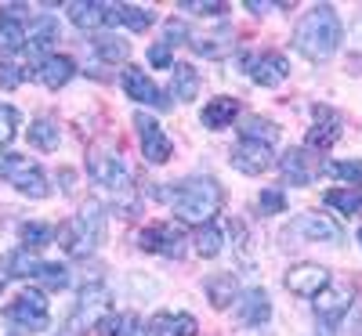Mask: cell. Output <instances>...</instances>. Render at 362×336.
<instances>
[{"instance_id": "1", "label": "cell", "mask_w": 362, "mask_h": 336, "mask_svg": "<svg viewBox=\"0 0 362 336\" xmlns=\"http://www.w3.org/2000/svg\"><path fill=\"white\" fill-rule=\"evenodd\" d=\"M156 196L170 203V210L181 221L199 224V228L214 221V213L221 210V185L214 177H185L174 188H156Z\"/></svg>"}, {"instance_id": "2", "label": "cell", "mask_w": 362, "mask_h": 336, "mask_svg": "<svg viewBox=\"0 0 362 336\" xmlns=\"http://www.w3.org/2000/svg\"><path fill=\"white\" fill-rule=\"evenodd\" d=\"M87 174L98 181L102 188L116 196V206L124 213H134V188H131V170L119 156V145L112 138H98L87 148Z\"/></svg>"}, {"instance_id": "3", "label": "cell", "mask_w": 362, "mask_h": 336, "mask_svg": "<svg viewBox=\"0 0 362 336\" xmlns=\"http://www.w3.org/2000/svg\"><path fill=\"white\" fill-rule=\"evenodd\" d=\"M341 40H344V29H341L337 11L329 4L312 8L293 29V47L305 54L308 62H322V58H329L341 47Z\"/></svg>"}, {"instance_id": "4", "label": "cell", "mask_w": 362, "mask_h": 336, "mask_svg": "<svg viewBox=\"0 0 362 336\" xmlns=\"http://www.w3.org/2000/svg\"><path fill=\"white\" fill-rule=\"evenodd\" d=\"M58 242L69 257H90L105 242V210L102 203H87L80 213L58 228Z\"/></svg>"}, {"instance_id": "5", "label": "cell", "mask_w": 362, "mask_h": 336, "mask_svg": "<svg viewBox=\"0 0 362 336\" xmlns=\"http://www.w3.org/2000/svg\"><path fill=\"white\" fill-rule=\"evenodd\" d=\"M109 289L102 282H90L83 286L80 300H76V308L69 311V318L62 322V329H58L54 336H87L95 325H102V318L109 315Z\"/></svg>"}, {"instance_id": "6", "label": "cell", "mask_w": 362, "mask_h": 336, "mask_svg": "<svg viewBox=\"0 0 362 336\" xmlns=\"http://www.w3.org/2000/svg\"><path fill=\"white\" fill-rule=\"evenodd\" d=\"M4 318L15 329H22V332H40L51 322V304H47V296L40 289H25L18 300H11L4 308Z\"/></svg>"}, {"instance_id": "7", "label": "cell", "mask_w": 362, "mask_h": 336, "mask_svg": "<svg viewBox=\"0 0 362 336\" xmlns=\"http://www.w3.org/2000/svg\"><path fill=\"white\" fill-rule=\"evenodd\" d=\"M0 177H8L11 185L29 199H47L51 196L47 174L37 163H29L25 156H0Z\"/></svg>"}, {"instance_id": "8", "label": "cell", "mask_w": 362, "mask_h": 336, "mask_svg": "<svg viewBox=\"0 0 362 336\" xmlns=\"http://www.w3.org/2000/svg\"><path fill=\"white\" fill-rule=\"evenodd\" d=\"M138 246L148 253H163V257H181L185 253V232L177 224L163 221V224H148L138 232Z\"/></svg>"}, {"instance_id": "9", "label": "cell", "mask_w": 362, "mask_h": 336, "mask_svg": "<svg viewBox=\"0 0 362 336\" xmlns=\"http://www.w3.org/2000/svg\"><path fill=\"white\" fill-rule=\"evenodd\" d=\"M134 127H138V141H141V156L148 160V163H167L170 160V152H174V145H170V138L163 134V127L156 124L153 116H145V112H138L134 116Z\"/></svg>"}, {"instance_id": "10", "label": "cell", "mask_w": 362, "mask_h": 336, "mask_svg": "<svg viewBox=\"0 0 362 336\" xmlns=\"http://www.w3.org/2000/svg\"><path fill=\"white\" fill-rule=\"evenodd\" d=\"M66 15L80 29H98V25H116L119 22V4H98V0H73L66 4Z\"/></svg>"}, {"instance_id": "11", "label": "cell", "mask_w": 362, "mask_h": 336, "mask_svg": "<svg viewBox=\"0 0 362 336\" xmlns=\"http://www.w3.org/2000/svg\"><path fill=\"white\" fill-rule=\"evenodd\" d=\"M247 73H250V80L261 83V87H279V83L290 76V62H286L283 54L268 51V54H254V58H247Z\"/></svg>"}, {"instance_id": "12", "label": "cell", "mask_w": 362, "mask_h": 336, "mask_svg": "<svg viewBox=\"0 0 362 336\" xmlns=\"http://www.w3.org/2000/svg\"><path fill=\"white\" fill-rule=\"evenodd\" d=\"M228 160H232V167L239 174H250V177L264 174L272 163H276V160H272V145H261V141H239Z\"/></svg>"}, {"instance_id": "13", "label": "cell", "mask_w": 362, "mask_h": 336, "mask_svg": "<svg viewBox=\"0 0 362 336\" xmlns=\"http://www.w3.org/2000/svg\"><path fill=\"white\" fill-rule=\"evenodd\" d=\"M329 282V271L322 268V264H297V268H290V275H286V286H290V293H297V296H319Z\"/></svg>"}, {"instance_id": "14", "label": "cell", "mask_w": 362, "mask_h": 336, "mask_svg": "<svg viewBox=\"0 0 362 336\" xmlns=\"http://www.w3.org/2000/svg\"><path fill=\"white\" fill-rule=\"evenodd\" d=\"M33 76H37L44 87L58 90V87H66V83L76 76V62H73L69 54H47V58H40V62H37Z\"/></svg>"}, {"instance_id": "15", "label": "cell", "mask_w": 362, "mask_h": 336, "mask_svg": "<svg viewBox=\"0 0 362 336\" xmlns=\"http://www.w3.org/2000/svg\"><path fill=\"white\" fill-rule=\"evenodd\" d=\"M119 83H124L127 98H134L138 105H153V109H167V98L160 95V87L148 80L141 69H124V76H119Z\"/></svg>"}, {"instance_id": "16", "label": "cell", "mask_w": 362, "mask_h": 336, "mask_svg": "<svg viewBox=\"0 0 362 336\" xmlns=\"http://www.w3.org/2000/svg\"><path fill=\"white\" fill-rule=\"evenodd\" d=\"M341 134H344V119H341L337 112H329V109L315 105V127L308 131V148L326 152V148L334 145Z\"/></svg>"}, {"instance_id": "17", "label": "cell", "mask_w": 362, "mask_h": 336, "mask_svg": "<svg viewBox=\"0 0 362 336\" xmlns=\"http://www.w3.org/2000/svg\"><path fill=\"white\" fill-rule=\"evenodd\" d=\"M348 308H351V289H348L344 282H329V286L315 296V315H319V318L341 322Z\"/></svg>"}, {"instance_id": "18", "label": "cell", "mask_w": 362, "mask_h": 336, "mask_svg": "<svg viewBox=\"0 0 362 336\" xmlns=\"http://www.w3.org/2000/svg\"><path fill=\"white\" fill-rule=\"evenodd\" d=\"M293 232L305 235L308 242H329V246L341 242V228L334 221H326L322 213H300V217L293 221Z\"/></svg>"}, {"instance_id": "19", "label": "cell", "mask_w": 362, "mask_h": 336, "mask_svg": "<svg viewBox=\"0 0 362 336\" xmlns=\"http://www.w3.org/2000/svg\"><path fill=\"white\" fill-rule=\"evenodd\" d=\"M239 322H247V325H264L272 318V300L264 289H247L243 300H239Z\"/></svg>"}, {"instance_id": "20", "label": "cell", "mask_w": 362, "mask_h": 336, "mask_svg": "<svg viewBox=\"0 0 362 336\" xmlns=\"http://www.w3.org/2000/svg\"><path fill=\"white\" fill-rule=\"evenodd\" d=\"M279 170H283V177L290 181V185H297V188L312 185V177H315V170H312L308 156H305V152H300V148H290V152H283V160H279Z\"/></svg>"}, {"instance_id": "21", "label": "cell", "mask_w": 362, "mask_h": 336, "mask_svg": "<svg viewBox=\"0 0 362 336\" xmlns=\"http://www.w3.org/2000/svg\"><path fill=\"white\" fill-rule=\"evenodd\" d=\"M239 116V102L235 98H210L206 105H203V127H210V131H225V127H232V119Z\"/></svg>"}, {"instance_id": "22", "label": "cell", "mask_w": 362, "mask_h": 336, "mask_svg": "<svg viewBox=\"0 0 362 336\" xmlns=\"http://www.w3.org/2000/svg\"><path fill=\"white\" fill-rule=\"evenodd\" d=\"M199 95V73L189 62H177L170 66V98L177 102H192Z\"/></svg>"}, {"instance_id": "23", "label": "cell", "mask_w": 362, "mask_h": 336, "mask_svg": "<svg viewBox=\"0 0 362 336\" xmlns=\"http://www.w3.org/2000/svg\"><path fill=\"white\" fill-rule=\"evenodd\" d=\"M44 260H37L29 250H11L4 253V260H0V268H4V279H37Z\"/></svg>"}, {"instance_id": "24", "label": "cell", "mask_w": 362, "mask_h": 336, "mask_svg": "<svg viewBox=\"0 0 362 336\" xmlns=\"http://www.w3.org/2000/svg\"><path fill=\"white\" fill-rule=\"evenodd\" d=\"M22 47H25V25H22V18L15 15V8H8L4 15H0V51L15 54V51H22Z\"/></svg>"}, {"instance_id": "25", "label": "cell", "mask_w": 362, "mask_h": 336, "mask_svg": "<svg viewBox=\"0 0 362 336\" xmlns=\"http://www.w3.org/2000/svg\"><path fill=\"white\" fill-rule=\"evenodd\" d=\"M199 322L192 315H156L153 318V336H196Z\"/></svg>"}, {"instance_id": "26", "label": "cell", "mask_w": 362, "mask_h": 336, "mask_svg": "<svg viewBox=\"0 0 362 336\" xmlns=\"http://www.w3.org/2000/svg\"><path fill=\"white\" fill-rule=\"evenodd\" d=\"M25 40H29V54H40V51H47V47L58 40V22H54V18H47V15H40L33 25H29Z\"/></svg>"}, {"instance_id": "27", "label": "cell", "mask_w": 362, "mask_h": 336, "mask_svg": "<svg viewBox=\"0 0 362 336\" xmlns=\"http://www.w3.org/2000/svg\"><path fill=\"white\" fill-rule=\"evenodd\" d=\"M58 124L54 119H47V116H40V119H33L29 124V145L33 148H40V152H54L58 148Z\"/></svg>"}, {"instance_id": "28", "label": "cell", "mask_w": 362, "mask_h": 336, "mask_svg": "<svg viewBox=\"0 0 362 336\" xmlns=\"http://www.w3.org/2000/svg\"><path fill=\"white\" fill-rule=\"evenodd\" d=\"M235 293H239V282H235V275H228V271L206 279V296H210L214 308H228V304L235 300Z\"/></svg>"}, {"instance_id": "29", "label": "cell", "mask_w": 362, "mask_h": 336, "mask_svg": "<svg viewBox=\"0 0 362 336\" xmlns=\"http://www.w3.org/2000/svg\"><path fill=\"white\" fill-rule=\"evenodd\" d=\"M192 51L203 58H221L232 51V29H221V33H206V37H192Z\"/></svg>"}, {"instance_id": "30", "label": "cell", "mask_w": 362, "mask_h": 336, "mask_svg": "<svg viewBox=\"0 0 362 336\" xmlns=\"http://www.w3.org/2000/svg\"><path fill=\"white\" fill-rule=\"evenodd\" d=\"M18 239H22V250H40L47 242H54V224L47 221H25L18 228Z\"/></svg>"}, {"instance_id": "31", "label": "cell", "mask_w": 362, "mask_h": 336, "mask_svg": "<svg viewBox=\"0 0 362 336\" xmlns=\"http://www.w3.org/2000/svg\"><path fill=\"white\" fill-rule=\"evenodd\" d=\"M225 250V228L221 224H203L199 232H196V253L199 257H218Z\"/></svg>"}, {"instance_id": "32", "label": "cell", "mask_w": 362, "mask_h": 336, "mask_svg": "<svg viewBox=\"0 0 362 336\" xmlns=\"http://www.w3.org/2000/svg\"><path fill=\"white\" fill-rule=\"evenodd\" d=\"M90 47H95V54L102 58V62H127V54H131V47L124 44V40H116V37H95L90 40Z\"/></svg>"}, {"instance_id": "33", "label": "cell", "mask_w": 362, "mask_h": 336, "mask_svg": "<svg viewBox=\"0 0 362 336\" xmlns=\"http://www.w3.org/2000/svg\"><path fill=\"white\" fill-rule=\"evenodd\" d=\"M239 131H243V141H261V145H272L279 134V127L272 124V119H261V116H250Z\"/></svg>"}, {"instance_id": "34", "label": "cell", "mask_w": 362, "mask_h": 336, "mask_svg": "<svg viewBox=\"0 0 362 336\" xmlns=\"http://www.w3.org/2000/svg\"><path fill=\"white\" fill-rule=\"evenodd\" d=\"M102 332L105 336H141V322L138 315H105L102 318Z\"/></svg>"}, {"instance_id": "35", "label": "cell", "mask_w": 362, "mask_h": 336, "mask_svg": "<svg viewBox=\"0 0 362 336\" xmlns=\"http://www.w3.org/2000/svg\"><path fill=\"white\" fill-rule=\"evenodd\" d=\"M326 206H329V210L348 213V217H355V213H362V196H358V192L334 188V192H326Z\"/></svg>"}, {"instance_id": "36", "label": "cell", "mask_w": 362, "mask_h": 336, "mask_svg": "<svg viewBox=\"0 0 362 336\" xmlns=\"http://www.w3.org/2000/svg\"><path fill=\"white\" fill-rule=\"evenodd\" d=\"M119 22L141 33V29H148L156 22V15H153V8H141V4H119Z\"/></svg>"}, {"instance_id": "37", "label": "cell", "mask_w": 362, "mask_h": 336, "mask_svg": "<svg viewBox=\"0 0 362 336\" xmlns=\"http://www.w3.org/2000/svg\"><path fill=\"white\" fill-rule=\"evenodd\" d=\"M37 282H44L47 289H66V286H69V271H66V264L44 260L40 271H37Z\"/></svg>"}, {"instance_id": "38", "label": "cell", "mask_w": 362, "mask_h": 336, "mask_svg": "<svg viewBox=\"0 0 362 336\" xmlns=\"http://www.w3.org/2000/svg\"><path fill=\"white\" fill-rule=\"evenodd\" d=\"M15 134H18V109L15 105H0V148L11 145Z\"/></svg>"}, {"instance_id": "39", "label": "cell", "mask_w": 362, "mask_h": 336, "mask_svg": "<svg viewBox=\"0 0 362 336\" xmlns=\"http://www.w3.org/2000/svg\"><path fill=\"white\" fill-rule=\"evenodd\" d=\"M326 170L341 181H348V185H362V160H341V163H329Z\"/></svg>"}, {"instance_id": "40", "label": "cell", "mask_w": 362, "mask_h": 336, "mask_svg": "<svg viewBox=\"0 0 362 336\" xmlns=\"http://www.w3.org/2000/svg\"><path fill=\"white\" fill-rule=\"evenodd\" d=\"M257 210L268 213V217H272V213H283V210H286V196H283V188H264V192L257 196Z\"/></svg>"}, {"instance_id": "41", "label": "cell", "mask_w": 362, "mask_h": 336, "mask_svg": "<svg viewBox=\"0 0 362 336\" xmlns=\"http://www.w3.org/2000/svg\"><path fill=\"white\" fill-rule=\"evenodd\" d=\"M148 62H153L156 69H170V66H174L170 44H167V40H160V44H153V47H148Z\"/></svg>"}, {"instance_id": "42", "label": "cell", "mask_w": 362, "mask_h": 336, "mask_svg": "<svg viewBox=\"0 0 362 336\" xmlns=\"http://www.w3.org/2000/svg\"><path fill=\"white\" fill-rule=\"evenodd\" d=\"M181 11H196V15H210V18H218V15H225L228 8H225V4H218V0H203V4H196V0H185V4H181Z\"/></svg>"}, {"instance_id": "43", "label": "cell", "mask_w": 362, "mask_h": 336, "mask_svg": "<svg viewBox=\"0 0 362 336\" xmlns=\"http://www.w3.org/2000/svg\"><path fill=\"white\" fill-rule=\"evenodd\" d=\"M22 83V69H15L11 62H0V90H15Z\"/></svg>"}, {"instance_id": "44", "label": "cell", "mask_w": 362, "mask_h": 336, "mask_svg": "<svg viewBox=\"0 0 362 336\" xmlns=\"http://www.w3.org/2000/svg\"><path fill=\"white\" fill-rule=\"evenodd\" d=\"M185 37H189V29H185V22H177V18H170L167 22V44L174 47V44H185Z\"/></svg>"}, {"instance_id": "45", "label": "cell", "mask_w": 362, "mask_h": 336, "mask_svg": "<svg viewBox=\"0 0 362 336\" xmlns=\"http://www.w3.org/2000/svg\"><path fill=\"white\" fill-rule=\"evenodd\" d=\"M315 336H341V322L319 318V329H315Z\"/></svg>"}, {"instance_id": "46", "label": "cell", "mask_w": 362, "mask_h": 336, "mask_svg": "<svg viewBox=\"0 0 362 336\" xmlns=\"http://www.w3.org/2000/svg\"><path fill=\"white\" fill-rule=\"evenodd\" d=\"M272 4H257V0H247V11H254V15H264Z\"/></svg>"}, {"instance_id": "47", "label": "cell", "mask_w": 362, "mask_h": 336, "mask_svg": "<svg viewBox=\"0 0 362 336\" xmlns=\"http://www.w3.org/2000/svg\"><path fill=\"white\" fill-rule=\"evenodd\" d=\"M4 282H8V279H4V275H0V293H4Z\"/></svg>"}, {"instance_id": "48", "label": "cell", "mask_w": 362, "mask_h": 336, "mask_svg": "<svg viewBox=\"0 0 362 336\" xmlns=\"http://www.w3.org/2000/svg\"><path fill=\"white\" fill-rule=\"evenodd\" d=\"M358 242H362V228H358Z\"/></svg>"}]
</instances>
